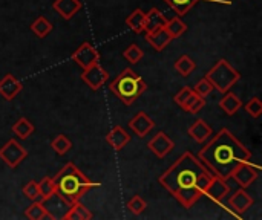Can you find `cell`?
Segmentation results:
<instances>
[{
	"label": "cell",
	"instance_id": "6da1fadb",
	"mask_svg": "<svg viewBox=\"0 0 262 220\" xmlns=\"http://www.w3.org/2000/svg\"><path fill=\"white\" fill-rule=\"evenodd\" d=\"M212 175L190 152L183 153L158 179L184 208H192L203 196Z\"/></svg>",
	"mask_w": 262,
	"mask_h": 220
},
{
	"label": "cell",
	"instance_id": "7a4b0ae2",
	"mask_svg": "<svg viewBox=\"0 0 262 220\" xmlns=\"http://www.w3.org/2000/svg\"><path fill=\"white\" fill-rule=\"evenodd\" d=\"M198 159L204 162L215 176L227 181L239 164L252 159V153L229 129H221L213 139L201 149Z\"/></svg>",
	"mask_w": 262,
	"mask_h": 220
},
{
	"label": "cell",
	"instance_id": "3957f363",
	"mask_svg": "<svg viewBox=\"0 0 262 220\" xmlns=\"http://www.w3.org/2000/svg\"><path fill=\"white\" fill-rule=\"evenodd\" d=\"M55 193H58L68 204L78 202L84 193L94 188H100L101 184L91 181L78 167L72 162H68L54 178Z\"/></svg>",
	"mask_w": 262,
	"mask_h": 220
},
{
	"label": "cell",
	"instance_id": "277c9868",
	"mask_svg": "<svg viewBox=\"0 0 262 220\" xmlns=\"http://www.w3.org/2000/svg\"><path fill=\"white\" fill-rule=\"evenodd\" d=\"M109 90L118 96L123 104L132 106L147 90V84L135 70L127 67L109 84Z\"/></svg>",
	"mask_w": 262,
	"mask_h": 220
},
{
	"label": "cell",
	"instance_id": "5b68a950",
	"mask_svg": "<svg viewBox=\"0 0 262 220\" xmlns=\"http://www.w3.org/2000/svg\"><path fill=\"white\" fill-rule=\"evenodd\" d=\"M206 78L212 83L213 89L221 93H226L239 81L241 74L227 60L223 58L206 74Z\"/></svg>",
	"mask_w": 262,
	"mask_h": 220
},
{
	"label": "cell",
	"instance_id": "8992f818",
	"mask_svg": "<svg viewBox=\"0 0 262 220\" xmlns=\"http://www.w3.org/2000/svg\"><path fill=\"white\" fill-rule=\"evenodd\" d=\"M26 156H28V152L23 149L21 144L17 142V139H9V141L0 149V159H2L9 168H17Z\"/></svg>",
	"mask_w": 262,
	"mask_h": 220
},
{
	"label": "cell",
	"instance_id": "52a82bcc",
	"mask_svg": "<svg viewBox=\"0 0 262 220\" xmlns=\"http://www.w3.org/2000/svg\"><path fill=\"white\" fill-rule=\"evenodd\" d=\"M71 60L77 63L81 69H88L92 64L100 63V54L89 41H84L74 51V54L71 55Z\"/></svg>",
	"mask_w": 262,
	"mask_h": 220
},
{
	"label": "cell",
	"instance_id": "ba28073f",
	"mask_svg": "<svg viewBox=\"0 0 262 220\" xmlns=\"http://www.w3.org/2000/svg\"><path fill=\"white\" fill-rule=\"evenodd\" d=\"M41 204L51 220H64L68 210L71 208V204H68L58 193H52L51 196L41 199Z\"/></svg>",
	"mask_w": 262,
	"mask_h": 220
},
{
	"label": "cell",
	"instance_id": "9c48e42d",
	"mask_svg": "<svg viewBox=\"0 0 262 220\" xmlns=\"http://www.w3.org/2000/svg\"><path fill=\"white\" fill-rule=\"evenodd\" d=\"M81 80L84 81V84L88 87H91V90L97 92L98 89L103 87V84L109 80V72L106 69H103V66L100 63L92 64L88 69H83L81 74Z\"/></svg>",
	"mask_w": 262,
	"mask_h": 220
},
{
	"label": "cell",
	"instance_id": "30bf717a",
	"mask_svg": "<svg viewBox=\"0 0 262 220\" xmlns=\"http://www.w3.org/2000/svg\"><path fill=\"white\" fill-rule=\"evenodd\" d=\"M258 176H259V167H256V165H253L250 161H247V162L239 164V165L235 168V172L232 173L230 178H232L239 187L247 188V187H250V185L258 179Z\"/></svg>",
	"mask_w": 262,
	"mask_h": 220
},
{
	"label": "cell",
	"instance_id": "8fae6325",
	"mask_svg": "<svg viewBox=\"0 0 262 220\" xmlns=\"http://www.w3.org/2000/svg\"><path fill=\"white\" fill-rule=\"evenodd\" d=\"M229 193H230V187L227 185L226 179H221L218 176H212V179L207 184L203 196H206L209 201H212L215 204H223V201L229 196Z\"/></svg>",
	"mask_w": 262,
	"mask_h": 220
},
{
	"label": "cell",
	"instance_id": "7c38bea8",
	"mask_svg": "<svg viewBox=\"0 0 262 220\" xmlns=\"http://www.w3.org/2000/svg\"><path fill=\"white\" fill-rule=\"evenodd\" d=\"M149 150L157 156V158H166L169 153H172L173 150V141L164 133V132H158L147 144Z\"/></svg>",
	"mask_w": 262,
	"mask_h": 220
},
{
	"label": "cell",
	"instance_id": "4fadbf2b",
	"mask_svg": "<svg viewBox=\"0 0 262 220\" xmlns=\"http://www.w3.org/2000/svg\"><path fill=\"white\" fill-rule=\"evenodd\" d=\"M252 205H253V199H252V196H250L244 188L238 190V191L229 199V207L233 210V213H235L238 217H241L244 213H247V211L250 210Z\"/></svg>",
	"mask_w": 262,
	"mask_h": 220
},
{
	"label": "cell",
	"instance_id": "5bb4252c",
	"mask_svg": "<svg viewBox=\"0 0 262 220\" xmlns=\"http://www.w3.org/2000/svg\"><path fill=\"white\" fill-rule=\"evenodd\" d=\"M23 89V84L15 80L12 74H6L0 80V96L6 101H12Z\"/></svg>",
	"mask_w": 262,
	"mask_h": 220
},
{
	"label": "cell",
	"instance_id": "9a60e30c",
	"mask_svg": "<svg viewBox=\"0 0 262 220\" xmlns=\"http://www.w3.org/2000/svg\"><path fill=\"white\" fill-rule=\"evenodd\" d=\"M129 127L132 129V132L138 136V138H144L154 127L155 123L149 118V115L146 112H138L130 121H129Z\"/></svg>",
	"mask_w": 262,
	"mask_h": 220
},
{
	"label": "cell",
	"instance_id": "2e32d148",
	"mask_svg": "<svg viewBox=\"0 0 262 220\" xmlns=\"http://www.w3.org/2000/svg\"><path fill=\"white\" fill-rule=\"evenodd\" d=\"M81 2L80 0H54L52 2V9L60 14L61 18L71 20L80 9H81Z\"/></svg>",
	"mask_w": 262,
	"mask_h": 220
},
{
	"label": "cell",
	"instance_id": "e0dca14e",
	"mask_svg": "<svg viewBox=\"0 0 262 220\" xmlns=\"http://www.w3.org/2000/svg\"><path fill=\"white\" fill-rule=\"evenodd\" d=\"M106 142L114 149V150H123L129 142H130V136L129 133L121 127V126H115L112 127V130L106 135Z\"/></svg>",
	"mask_w": 262,
	"mask_h": 220
},
{
	"label": "cell",
	"instance_id": "ac0fdd59",
	"mask_svg": "<svg viewBox=\"0 0 262 220\" xmlns=\"http://www.w3.org/2000/svg\"><path fill=\"white\" fill-rule=\"evenodd\" d=\"M172 40H173L172 35H170L164 28H160V29H157V31H154V32L146 34V41H147L155 51H158V52L164 51V47H167V46L170 44Z\"/></svg>",
	"mask_w": 262,
	"mask_h": 220
},
{
	"label": "cell",
	"instance_id": "d6986e66",
	"mask_svg": "<svg viewBox=\"0 0 262 220\" xmlns=\"http://www.w3.org/2000/svg\"><path fill=\"white\" fill-rule=\"evenodd\" d=\"M189 136L198 144H203L212 136V129L204 119H196L189 129Z\"/></svg>",
	"mask_w": 262,
	"mask_h": 220
},
{
	"label": "cell",
	"instance_id": "ffe728a7",
	"mask_svg": "<svg viewBox=\"0 0 262 220\" xmlns=\"http://www.w3.org/2000/svg\"><path fill=\"white\" fill-rule=\"evenodd\" d=\"M167 21V17L158 9V8H152L147 14H146V23H144V32H154L160 28H164Z\"/></svg>",
	"mask_w": 262,
	"mask_h": 220
},
{
	"label": "cell",
	"instance_id": "44dd1931",
	"mask_svg": "<svg viewBox=\"0 0 262 220\" xmlns=\"http://www.w3.org/2000/svg\"><path fill=\"white\" fill-rule=\"evenodd\" d=\"M220 107L226 115L232 116L243 107V101L233 92H226L224 96L220 100Z\"/></svg>",
	"mask_w": 262,
	"mask_h": 220
},
{
	"label": "cell",
	"instance_id": "7402d4cb",
	"mask_svg": "<svg viewBox=\"0 0 262 220\" xmlns=\"http://www.w3.org/2000/svg\"><path fill=\"white\" fill-rule=\"evenodd\" d=\"M94 219V214L91 213V210H88L80 201L72 204L71 208L68 210L64 220H91Z\"/></svg>",
	"mask_w": 262,
	"mask_h": 220
},
{
	"label": "cell",
	"instance_id": "603a6c76",
	"mask_svg": "<svg viewBox=\"0 0 262 220\" xmlns=\"http://www.w3.org/2000/svg\"><path fill=\"white\" fill-rule=\"evenodd\" d=\"M144 23H146V12H143L140 8H137L135 11H132V14H129L127 18H126V25L135 34L144 32Z\"/></svg>",
	"mask_w": 262,
	"mask_h": 220
},
{
	"label": "cell",
	"instance_id": "cb8c5ba5",
	"mask_svg": "<svg viewBox=\"0 0 262 220\" xmlns=\"http://www.w3.org/2000/svg\"><path fill=\"white\" fill-rule=\"evenodd\" d=\"M12 133L18 139H28L34 133V124L26 118H20L12 124Z\"/></svg>",
	"mask_w": 262,
	"mask_h": 220
},
{
	"label": "cell",
	"instance_id": "d4e9b609",
	"mask_svg": "<svg viewBox=\"0 0 262 220\" xmlns=\"http://www.w3.org/2000/svg\"><path fill=\"white\" fill-rule=\"evenodd\" d=\"M52 23L45 17V15H40V17H37L34 21H32V25H31V31L37 35V37H40V38H45L46 35H49L51 34V31H52Z\"/></svg>",
	"mask_w": 262,
	"mask_h": 220
},
{
	"label": "cell",
	"instance_id": "484cf974",
	"mask_svg": "<svg viewBox=\"0 0 262 220\" xmlns=\"http://www.w3.org/2000/svg\"><path fill=\"white\" fill-rule=\"evenodd\" d=\"M164 29L172 35V38H178L187 31V26L181 20V17L177 15V17H172V18H167V21L164 25Z\"/></svg>",
	"mask_w": 262,
	"mask_h": 220
},
{
	"label": "cell",
	"instance_id": "4316f807",
	"mask_svg": "<svg viewBox=\"0 0 262 220\" xmlns=\"http://www.w3.org/2000/svg\"><path fill=\"white\" fill-rule=\"evenodd\" d=\"M195 69H196V63H195L189 55H181V57L175 61V70H177L181 77H189Z\"/></svg>",
	"mask_w": 262,
	"mask_h": 220
},
{
	"label": "cell",
	"instance_id": "83f0119b",
	"mask_svg": "<svg viewBox=\"0 0 262 220\" xmlns=\"http://www.w3.org/2000/svg\"><path fill=\"white\" fill-rule=\"evenodd\" d=\"M25 217L29 220H43L49 219L41 201H34L26 210H25Z\"/></svg>",
	"mask_w": 262,
	"mask_h": 220
},
{
	"label": "cell",
	"instance_id": "f1b7e54d",
	"mask_svg": "<svg viewBox=\"0 0 262 220\" xmlns=\"http://www.w3.org/2000/svg\"><path fill=\"white\" fill-rule=\"evenodd\" d=\"M175 12L178 17H183L186 15L200 0H164Z\"/></svg>",
	"mask_w": 262,
	"mask_h": 220
},
{
	"label": "cell",
	"instance_id": "f546056e",
	"mask_svg": "<svg viewBox=\"0 0 262 220\" xmlns=\"http://www.w3.org/2000/svg\"><path fill=\"white\" fill-rule=\"evenodd\" d=\"M206 106V100H204V96H201V95H198V93H192L190 96H189V100L186 101V104L181 107L184 112H187V113H192V115H195V113H198L203 107Z\"/></svg>",
	"mask_w": 262,
	"mask_h": 220
},
{
	"label": "cell",
	"instance_id": "4dcf8cb0",
	"mask_svg": "<svg viewBox=\"0 0 262 220\" xmlns=\"http://www.w3.org/2000/svg\"><path fill=\"white\" fill-rule=\"evenodd\" d=\"M51 149L57 153V155H60V156H63V155H66L71 149H72V142H71V139L66 136V135H58V136H55L52 141H51Z\"/></svg>",
	"mask_w": 262,
	"mask_h": 220
},
{
	"label": "cell",
	"instance_id": "1f68e13d",
	"mask_svg": "<svg viewBox=\"0 0 262 220\" xmlns=\"http://www.w3.org/2000/svg\"><path fill=\"white\" fill-rule=\"evenodd\" d=\"M123 57H124V60H127L129 63L137 64V63L144 57V52H143V49H141L138 44L132 43L130 46H127V47L123 51Z\"/></svg>",
	"mask_w": 262,
	"mask_h": 220
},
{
	"label": "cell",
	"instance_id": "d6a6232c",
	"mask_svg": "<svg viewBox=\"0 0 262 220\" xmlns=\"http://www.w3.org/2000/svg\"><path fill=\"white\" fill-rule=\"evenodd\" d=\"M127 208L132 214L135 216H140L146 208H147V202L141 198V196H134L129 202H127Z\"/></svg>",
	"mask_w": 262,
	"mask_h": 220
},
{
	"label": "cell",
	"instance_id": "836d02e7",
	"mask_svg": "<svg viewBox=\"0 0 262 220\" xmlns=\"http://www.w3.org/2000/svg\"><path fill=\"white\" fill-rule=\"evenodd\" d=\"M37 184H38V193H40L41 199H45V198L51 196V194L55 191L54 179H52V178H49V176L43 178V179H41L40 182H37Z\"/></svg>",
	"mask_w": 262,
	"mask_h": 220
},
{
	"label": "cell",
	"instance_id": "e575fe53",
	"mask_svg": "<svg viewBox=\"0 0 262 220\" xmlns=\"http://www.w3.org/2000/svg\"><path fill=\"white\" fill-rule=\"evenodd\" d=\"M23 196L29 201H41V196L38 193V184L35 181H29L25 187H23Z\"/></svg>",
	"mask_w": 262,
	"mask_h": 220
},
{
	"label": "cell",
	"instance_id": "d590c367",
	"mask_svg": "<svg viewBox=\"0 0 262 220\" xmlns=\"http://www.w3.org/2000/svg\"><path fill=\"white\" fill-rule=\"evenodd\" d=\"M246 112L252 116V118H259L262 115V103L258 96H253L246 106H244Z\"/></svg>",
	"mask_w": 262,
	"mask_h": 220
},
{
	"label": "cell",
	"instance_id": "8d00e7d4",
	"mask_svg": "<svg viewBox=\"0 0 262 220\" xmlns=\"http://www.w3.org/2000/svg\"><path fill=\"white\" fill-rule=\"evenodd\" d=\"M213 90V86H212V83L204 77V78H201L198 83H196V86L193 87V92L195 93H198V95H201V96H207V95H210V92Z\"/></svg>",
	"mask_w": 262,
	"mask_h": 220
},
{
	"label": "cell",
	"instance_id": "74e56055",
	"mask_svg": "<svg viewBox=\"0 0 262 220\" xmlns=\"http://www.w3.org/2000/svg\"><path fill=\"white\" fill-rule=\"evenodd\" d=\"M193 93V89H190L189 86H186V87H183L175 96H173V101H175V104H178L180 107H183L184 104H186V101L189 100V96Z\"/></svg>",
	"mask_w": 262,
	"mask_h": 220
}]
</instances>
